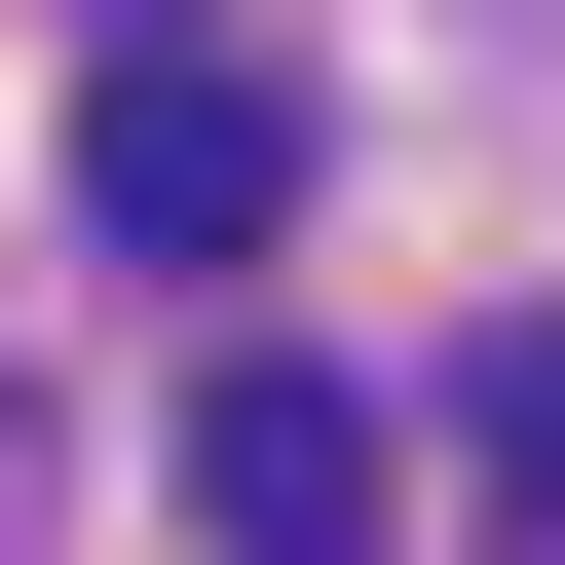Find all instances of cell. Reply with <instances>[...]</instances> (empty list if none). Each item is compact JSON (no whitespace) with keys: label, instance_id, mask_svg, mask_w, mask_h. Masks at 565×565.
Listing matches in <instances>:
<instances>
[{"label":"cell","instance_id":"3","mask_svg":"<svg viewBox=\"0 0 565 565\" xmlns=\"http://www.w3.org/2000/svg\"><path fill=\"white\" fill-rule=\"evenodd\" d=\"M452 490H490V527H565V340H452Z\"/></svg>","mask_w":565,"mask_h":565},{"label":"cell","instance_id":"5","mask_svg":"<svg viewBox=\"0 0 565 565\" xmlns=\"http://www.w3.org/2000/svg\"><path fill=\"white\" fill-rule=\"evenodd\" d=\"M114 39H189V0H114Z\"/></svg>","mask_w":565,"mask_h":565},{"label":"cell","instance_id":"1","mask_svg":"<svg viewBox=\"0 0 565 565\" xmlns=\"http://www.w3.org/2000/svg\"><path fill=\"white\" fill-rule=\"evenodd\" d=\"M76 226H114V264H264V226H302V114H264L226 39H114V114H76Z\"/></svg>","mask_w":565,"mask_h":565},{"label":"cell","instance_id":"4","mask_svg":"<svg viewBox=\"0 0 565 565\" xmlns=\"http://www.w3.org/2000/svg\"><path fill=\"white\" fill-rule=\"evenodd\" d=\"M0 565H39V377H0Z\"/></svg>","mask_w":565,"mask_h":565},{"label":"cell","instance_id":"2","mask_svg":"<svg viewBox=\"0 0 565 565\" xmlns=\"http://www.w3.org/2000/svg\"><path fill=\"white\" fill-rule=\"evenodd\" d=\"M377 490H415V452H377L340 377H226V415H189V527H226V565H377Z\"/></svg>","mask_w":565,"mask_h":565}]
</instances>
